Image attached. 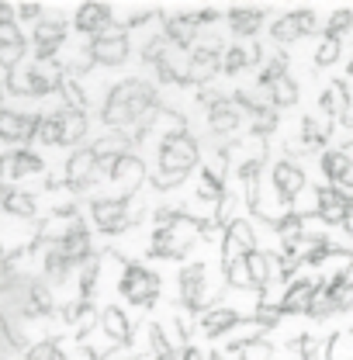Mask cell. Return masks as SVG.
Segmentation results:
<instances>
[{"label":"cell","instance_id":"6da1fadb","mask_svg":"<svg viewBox=\"0 0 353 360\" xmlns=\"http://www.w3.org/2000/svg\"><path fill=\"white\" fill-rule=\"evenodd\" d=\"M35 170H39V160L28 156V153L7 156V160L0 163V177L4 180H18V177H25V174H35Z\"/></svg>","mask_w":353,"mask_h":360},{"label":"cell","instance_id":"7a4b0ae2","mask_svg":"<svg viewBox=\"0 0 353 360\" xmlns=\"http://www.w3.org/2000/svg\"><path fill=\"white\" fill-rule=\"evenodd\" d=\"M32 132H35V122H32V118L0 115V135H4V139H28Z\"/></svg>","mask_w":353,"mask_h":360},{"label":"cell","instance_id":"3957f363","mask_svg":"<svg viewBox=\"0 0 353 360\" xmlns=\"http://www.w3.org/2000/svg\"><path fill=\"white\" fill-rule=\"evenodd\" d=\"M7 212H14V215H32V198H28V194H11V198H7Z\"/></svg>","mask_w":353,"mask_h":360},{"label":"cell","instance_id":"277c9868","mask_svg":"<svg viewBox=\"0 0 353 360\" xmlns=\"http://www.w3.org/2000/svg\"><path fill=\"white\" fill-rule=\"evenodd\" d=\"M21 52H25V45H21V42L0 45V66H14V63L21 59Z\"/></svg>","mask_w":353,"mask_h":360},{"label":"cell","instance_id":"5b68a950","mask_svg":"<svg viewBox=\"0 0 353 360\" xmlns=\"http://www.w3.org/2000/svg\"><path fill=\"white\" fill-rule=\"evenodd\" d=\"M28 360H52V347H49V343H42V347H35V350L28 354Z\"/></svg>","mask_w":353,"mask_h":360},{"label":"cell","instance_id":"8992f818","mask_svg":"<svg viewBox=\"0 0 353 360\" xmlns=\"http://www.w3.org/2000/svg\"><path fill=\"white\" fill-rule=\"evenodd\" d=\"M0 101H4V90H0Z\"/></svg>","mask_w":353,"mask_h":360}]
</instances>
